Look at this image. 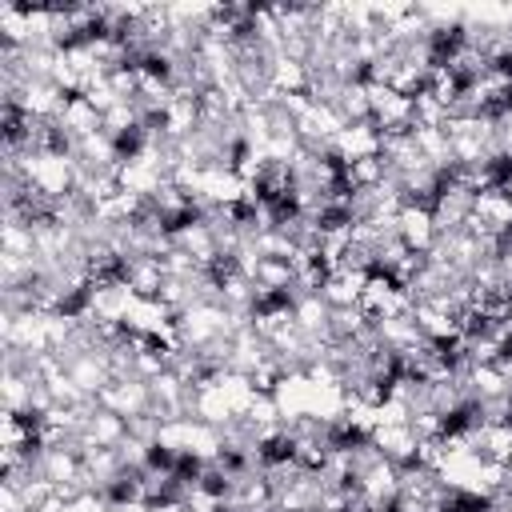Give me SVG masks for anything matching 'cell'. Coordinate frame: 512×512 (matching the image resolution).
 Listing matches in <instances>:
<instances>
[{"label": "cell", "mask_w": 512, "mask_h": 512, "mask_svg": "<svg viewBox=\"0 0 512 512\" xmlns=\"http://www.w3.org/2000/svg\"><path fill=\"white\" fill-rule=\"evenodd\" d=\"M96 404L108 408V412H116V416H124V420H132V416H140V412L152 408V388H148V380L124 376V380H112V384L96 396Z\"/></svg>", "instance_id": "cell-1"}, {"label": "cell", "mask_w": 512, "mask_h": 512, "mask_svg": "<svg viewBox=\"0 0 512 512\" xmlns=\"http://www.w3.org/2000/svg\"><path fill=\"white\" fill-rule=\"evenodd\" d=\"M396 236L404 240L408 252H432L436 244V220L428 208H416V204H404L400 216H396Z\"/></svg>", "instance_id": "cell-2"}, {"label": "cell", "mask_w": 512, "mask_h": 512, "mask_svg": "<svg viewBox=\"0 0 512 512\" xmlns=\"http://www.w3.org/2000/svg\"><path fill=\"white\" fill-rule=\"evenodd\" d=\"M164 264H160V256H132L128 264H124V288L132 292V296H140V300H156L160 296V288H164Z\"/></svg>", "instance_id": "cell-3"}, {"label": "cell", "mask_w": 512, "mask_h": 512, "mask_svg": "<svg viewBox=\"0 0 512 512\" xmlns=\"http://www.w3.org/2000/svg\"><path fill=\"white\" fill-rule=\"evenodd\" d=\"M372 444L392 460V464H416V448H420V440H416V432L408 428V424H380L376 432H372Z\"/></svg>", "instance_id": "cell-4"}, {"label": "cell", "mask_w": 512, "mask_h": 512, "mask_svg": "<svg viewBox=\"0 0 512 512\" xmlns=\"http://www.w3.org/2000/svg\"><path fill=\"white\" fill-rule=\"evenodd\" d=\"M72 140H84V136H96V132H104V116L92 108V100L88 96H68V104H64V112H60V120H56Z\"/></svg>", "instance_id": "cell-5"}, {"label": "cell", "mask_w": 512, "mask_h": 512, "mask_svg": "<svg viewBox=\"0 0 512 512\" xmlns=\"http://www.w3.org/2000/svg\"><path fill=\"white\" fill-rule=\"evenodd\" d=\"M472 216H480L492 232H508L512 228V196L504 188H492V192H476L472 200Z\"/></svg>", "instance_id": "cell-6"}, {"label": "cell", "mask_w": 512, "mask_h": 512, "mask_svg": "<svg viewBox=\"0 0 512 512\" xmlns=\"http://www.w3.org/2000/svg\"><path fill=\"white\" fill-rule=\"evenodd\" d=\"M388 176V164L380 156H360V160H348L344 172H340V184L348 192H360V188H380Z\"/></svg>", "instance_id": "cell-7"}, {"label": "cell", "mask_w": 512, "mask_h": 512, "mask_svg": "<svg viewBox=\"0 0 512 512\" xmlns=\"http://www.w3.org/2000/svg\"><path fill=\"white\" fill-rule=\"evenodd\" d=\"M476 456L496 460V464H512V424H484L476 432Z\"/></svg>", "instance_id": "cell-8"}, {"label": "cell", "mask_w": 512, "mask_h": 512, "mask_svg": "<svg viewBox=\"0 0 512 512\" xmlns=\"http://www.w3.org/2000/svg\"><path fill=\"white\" fill-rule=\"evenodd\" d=\"M84 436H88L96 448H116V444L128 436V420L116 416V412H108V408H96L92 420H88V428H84Z\"/></svg>", "instance_id": "cell-9"}, {"label": "cell", "mask_w": 512, "mask_h": 512, "mask_svg": "<svg viewBox=\"0 0 512 512\" xmlns=\"http://www.w3.org/2000/svg\"><path fill=\"white\" fill-rule=\"evenodd\" d=\"M272 88H276L280 96L308 92V64L288 60V56H272Z\"/></svg>", "instance_id": "cell-10"}, {"label": "cell", "mask_w": 512, "mask_h": 512, "mask_svg": "<svg viewBox=\"0 0 512 512\" xmlns=\"http://www.w3.org/2000/svg\"><path fill=\"white\" fill-rule=\"evenodd\" d=\"M496 368H500V372H504V376H508V384H512V352H508V356H504V360H500V364H496Z\"/></svg>", "instance_id": "cell-11"}, {"label": "cell", "mask_w": 512, "mask_h": 512, "mask_svg": "<svg viewBox=\"0 0 512 512\" xmlns=\"http://www.w3.org/2000/svg\"><path fill=\"white\" fill-rule=\"evenodd\" d=\"M508 320H512V300H508Z\"/></svg>", "instance_id": "cell-12"}]
</instances>
